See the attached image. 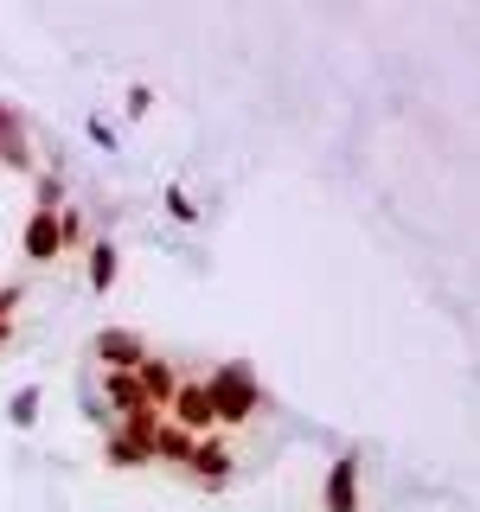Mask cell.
<instances>
[{
    "label": "cell",
    "instance_id": "6da1fadb",
    "mask_svg": "<svg viewBox=\"0 0 480 512\" xmlns=\"http://www.w3.org/2000/svg\"><path fill=\"white\" fill-rule=\"evenodd\" d=\"M205 397H212L218 429H237V423H250V416L263 410V384H256V372L244 359H224L218 372H205Z\"/></svg>",
    "mask_w": 480,
    "mask_h": 512
},
{
    "label": "cell",
    "instance_id": "7a4b0ae2",
    "mask_svg": "<svg viewBox=\"0 0 480 512\" xmlns=\"http://www.w3.org/2000/svg\"><path fill=\"white\" fill-rule=\"evenodd\" d=\"M90 359L103 365V372H135V365L148 359V340H141L135 327H96L90 333Z\"/></svg>",
    "mask_w": 480,
    "mask_h": 512
},
{
    "label": "cell",
    "instance_id": "3957f363",
    "mask_svg": "<svg viewBox=\"0 0 480 512\" xmlns=\"http://www.w3.org/2000/svg\"><path fill=\"white\" fill-rule=\"evenodd\" d=\"M231 474H237V455H231V442H224V436H199V442H192L186 480H199L205 493H218V487H231Z\"/></svg>",
    "mask_w": 480,
    "mask_h": 512
},
{
    "label": "cell",
    "instance_id": "277c9868",
    "mask_svg": "<svg viewBox=\"0 0 480 512\" xmlns=\"http://www.w3.org/2000/svg\"><path fill=\"white\" fill-rule=\"evenodd\" d=\"M167 423H180L186 436H218V416H212V397H205V378H180L167 404Z\"/></svg>",
    "mask_w": 480,
    "mask_h": 512
},
{
    "label": "cell",
    "instance_id": "5b68a950",
    "mask_svg": "<svg viewBox=\"0 0 480 512\" xmlns=\"http://www.w3.org/2000/svg\"><path fill=\"white\" fill-rule=\"evenodd\" d=\"M0 167L7 173H39L32 167V128L13 103H0Z\"/></svg>",
    "mask_w": 480,
    "mask_h": 512
},
{
    "label": "cell",
    "instance_id": "8992f818",
    "mask_svg": "<svg viewBox=\"0 0 480 512\" xmlns=\"http://www.w3.org/2000/svg\"><path fill=\"white\" fill-rule=\"evenodd\" d=\"M20 250H26L39 269L64 263V250H58V212H39V205H32V212H26V231H20Z\"/></svg>",
    "mask_w": 480,
    "mask_h": 512
},
{
    "label": "cell",
    "instance_id": "52a82bcc",
    "mask_svg": "<svg viewBox=\"0 0 480 512\" xmlns=\"http://www.w3.org/2000/svg\"><path fill=\"white\" fill-rule=\"evenodd\" d=\"M180 365H173V359H154V352H148V359H141L135 365V384H141V397H148V404L154 410H167L173 404V391H180Z\"/></svg>",
    "mask_w": 480,
    "mask_h": 512
},
{
    "label": "cell",
    "instance_id": "ba28073f",
    "mask_svg": "<svg viewBox=\"0 0 480 512\" xmlns=\"http://www.w3.org/2000/svg\"><path fill=\"white\" fill-rule=\"evenodd\" d=\"M122 276V250H116V237H90V250H84V282H90V295H109Z\"/></svg>",
    "mask_w": 480,
    "mask_h": 512
},
{
    "label": "cell",
    "instance_id": "9c48e42d",
    "mask_svg": "<svg viewBox=\"0 0 480 512\" xmlns=\"http://www.w3.org/2000/svg\"><path fill=\"white\" fill-rule=\"evenodd\" d=\"M320 500H327V512H359V455H340V461H333Z\"/></svg>",
    "mask_w": 480,
    "mask_h": 512
},
{
    "label": "cell",
    "instance_id": "30bf717a",
    "mask_svg": "<svg viewBox=\"0 0 480 512\" xmlns=\"http://www.w3.org/2000/svg\"><path fill=\"white\" fill-rule=\"evenodd\" d=\"M103 404H109V423H122L128 410H148V397H141L135 372H103Z\"/></svg>",
    "mask_w": 480,
    "mask_h": 512
},
{
    "label": "cell",
    "instance_id": "8fae6325",
    "mask_svg": "<svg viewBox=\"0 0 480 512\" xmlns=\"http://www.w3.org/2000/svg\"><path fill=\"white\" fill-rule=\"evenodd\" d=\"M192 442H199V436H186L180 423H160V429H154V442H148V455L186 474V461H192Z\"/></svg>",
    "mask_w": 480,
    "mask_h": 512
},
{
    "label": "cell",
    "instance_id": "7c38bea8",
    "mask_svg": "<svg viewBox=\"0 0 480 512\" xmlns=\"http://www.w3.org/2000/svg\"><path fill=\"white\" fill-rule=\"evenodd\" d=\"M148 448H141L135 436H122L116 423H109V436H103V468H116V474H128V468H148Z\"/></svg>",
    "mask_w": 480,
    "mask_h": 512
},
{
    "label": "cell",
    "instance_id": "4fadbf2b",
    "mask_svg": "<svg viewBox=\"0 0 480 512\" xmlns=\"http://www.w3.org/2000/svg\"><path fill=\"white\" fill-rule=\"evenodd\" d=\"M39 404H45L39 384H20V391L7 397V423H13V429H32V423H39Z\"/></svg>",
    "mask_w": 480,
    "mask_h": 512
},
{
    "label": "cell",
    "instance_id": "5bb4252c",
    "mask_svg": "<svg viewBox=\"0 0 480 512\" xmlns=\"http://www.w3.org/2000/svg\"><path fill=\"white\" fill-rule=\"evenodd\" d=\"M58 250H90V231H84V212L77 205H58Z\"/></svg>",
    "mask_w": 480,
    "mask_h": 512
},
{
    "label": "cell",
    "instance_id": "9a60e30c",
    "mask_svg": "<svg viewBox=\"0 0 480 512\" xmlns=\"http://www.w3.org/2000/svg\"><path fill=\"white\" fill-rule=\"evenodd\" d=\"M160 423H167V410H154V404H148V410H128V416H122V423H116V429H122V436H135L141 448H148Z\"/></svg>",
    "mask_w": 480,
    "mask_h": 512
},
{
    "label": "cell",
    "instance_id": "2e32d148",
    "mask_svg": "<svg viewBox=\"0 0 480 512\" xmlns=\"http://www.w3.org/2000/svg\"><path fill=\"white\" fill-rule=\"evenodd\" d=\"M32 192H39V212H58V205H64V180H58L52 167L32 173Z\"/></svg>",
    "mask_w": 480,
    "mask_h": 512
},
{
    "label": "cell",
    "instance_id": "e0dca14e",
    "mask_svg": "<svg viewBox=\"0 0 480 512\" xmlns=\"http://www.w3.org/2000/svg\"><path fill=\"white\" fill-rule=\"evenodd\" d=\"M160 205H167V218H180V224H192V218H199V205L186 199V186H167V192H160Z\"/></svg>",
    "mask_w": 480,
    "mask_h": 512
},
{
    "label": "cell",
    "instance_id": "ac0fdd59",
    "mask_svg": "<svg viewBox=\"0 0 480 512\" xmlns=\"http://www.w3.org/2000/svg\"><path fill=\"white\" fill-rule=\"evenodd\" d=\"M148 109H154V90H148V84H135V90H128V116L141 122V116H148Z\"/></svg>",
    "mask_w": 480,
    "mask_h": 512
},
{
    "label": "cell",
    "instance_id": "d6986e66",
    "mask_svg": "<svg viewBox=\"0 0 480 512\" xmlns=\"http://www.w3.org/2000/svg\"><path fill=\"white\" fill-rule=\"evenodd\" d=\"M20 301H26V288H20V282L0 288V320H13V308H20Z\"/></svg>",
    "mask_w": 480,
    "mask_h": 512
},
{
    "label": "cell",
    "instance_id": "ffe728a7",
    "mask_svg": "<svg viewBox=\"0 0 480 512\" xmlns=\"http://www.w3.org/2000/svg\"><path fill=\"white\" fill-rule=\"evenodd\" d=\"M13 340H20V327H13V320H0V352H7Z\"/></svg>",
    "mask_w": 480,
    "mask_h": 512
}]
</instances>
